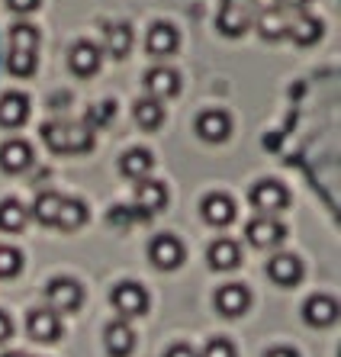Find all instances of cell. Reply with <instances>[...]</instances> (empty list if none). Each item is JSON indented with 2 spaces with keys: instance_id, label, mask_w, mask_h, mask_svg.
<instances>
[{
  "instance_id": "1",
  "label": "cell",
  "mask_w": 341,
  "mask_h": 357,
  "mask_svg": "<svg viewBox=\"0 0 341 357\" xmlns=\"http://www.w3.org/2000/svg\"><path fill=\"white\" fill-rule=\"evenodd\" d=\"M42 142L59 155H81L93 149V129L84 123H45L42 126Z\"/></svg>"
},
{
  "instance_id": "2",
  "label": "cell",
  "mask_w": 341,
  "mask_h": 357,
  "mask_svg": "<svg viewBox=\"0 0 341 357\" xmlns=\"http://www.w3.org/2000/svg\"><path fill=\"white\" fill-rule=\"evenodd\" d=\"M261 10V0H222L219 7V17H216V26L219 33L229 36V39H238L251 29L255 17Z\"/></svg>"
},
{
  "instance_id": "3",
  "label": "cell",
  "mask_w": 341,
  "mask_h": 357,
  "mask_svg": "<svg viewBox=\"0 0 341 357\" xmlns=\"http://www.w3.org/2000/svg\"><path fill=\"white\" fill-rule=\"evenodd\" d=\"M248 199H251V206H255L258 216H277V213L287 209L290 193H287V187L277 183V181H258L248 190Z\"/></svg>"
},
{
  "instance_id": "4",
  "label": "cell",
  "mask_w": 341,
  "mask_h": 357,
  "mask_svg": "<svg viewBox=\"0 0 341 357\" xmlns=\"http://www.w3.org/2000/svg\"><path fill=\"white\" fill-rule=\"evenodd\" d=\"M45 299H49V309H55V312H77L84 303V287L71 277H55L45 287Z\"/></svg>"
},
{
  "instance_id": "5",
  "label": "cell",
  "mask_w": 341,
  "mask_h": 357,
  "mask_svg": "<svg viewBox=\"0 0 341 357\" xmlns=\"http://www.w3.org/2000/svg\"><path fill=\"white\" fill-rule=\"evenodd\" d=\"M183 258H187V248H183V241L177 238V235H155L149 245V261L158 271H174V267L183 264Z\"/></svg>"
},
{
  "instance_id": "6",
  "label": "cell",
  "mask_w": 341,
  "mask_h": 357,
  "mask_svg": "<svg viewBox=\"0 0 341 357\" xmlns=\"http://www.w3.org/2000/svg\"><path fill=\"white\" fill-rule=\"evenodd\" d=\"M109 303H113V309L126 319L145 316V309H149V293H145L142 283L126 280V283H116V290L109 293Z\"/></svg>"
},
{
  "instance_id": "7",
  "label": "cell",
  "mask_w": 341,
  "mask_h": 357,
  "mask_svg": "<svg viewBox=\"0 0 341 357\" xmlns=\"http://www.w3.org/2000/svg\"><path fill=\"white\" fill-rule=\"evenodd\" d=\"M245 238L255 248H274L287 238V229H283V222H277V216H255L245 225Z\"/></svg>"
},
{
  "instance_id": "8",
  "label": "cell",
  "mask_w": 341,
  "mask_h": 357,
  "mask_svg": "<svg viewBox=\"0 0 341 357\" xmlns=\"http://www.w3.org/2000/svg\"><path fill=\"white\" fill-rule=\"evenodd\" d=\"M216 309L225 319H238L251 309V293L241 283H222L216 290Z\"/></svg>"
},
{
  "instance_id": "9",
  "label": "cell",
  "mask_w": 341,
  "mask_h": 357,
  "mask_svg": "<svg viewBox=\"0 0 341 357\" xmlns=\"http://www.w3.org/2000/svg\"><path fill=\"white\" fill-rule=\"evenodd\" d=\"M251 26L261 33V39L277 42V39H283V36H287V26H290V10L280 7V3H274V7H261Z\"/></svg>"
},
{
  "instance_id": "10",
  "label": "cell",
  "mask_w": 341,
  "mask_h": 357,
  "mask_svg": "<svg viewBox=\"0 0 341 357\" xmlns=\"http://www.w3.org/2000/svg\"><path fill=\"white\" fill-rule=\"evenodd\" d=\"M177 45H181V36H177V29L171 23L149 26V33H145V49H149V55H155V59H171V55H177Z\"/></svg>"
},
{
  "instance_id": "11",
  "label": "cell",
  "mask_w": 341,
  "mask_h": 357,
  "mask_svg": "<svg viewBox=\"0 0 341 357\" xmlns=\"http://www.w3.org/2000/svg\"><path fill=\"white\" fill-rule=\"evenodd\" d=\"M26 328H29V335H33L36 341H42V344H52V341L61 338V319L55 309H33L29 319H26Z\"/></svg>"
},
{
  "instance_id": "12",
  "label": "cell",
  "mask_w": 341,
  "mask_h": 357,
  "mask_svg": "<svg viewBox=\"0 0 341 357\" xmlns=\"http://www.w3.org/2000/svg\"><path fill=\"white\" fill-rule=\"evenodd\" d=\"M145 84V91L151 93V100H167V97H177L181 93V75H177L174 68H151L149 75L142 77Z\"/></svg>"
},
{
  "instance_id": "13",
  "label": "cell",
  "mask_w": 341,
  "mask_h": 357,
  "mask_svg": "<svg viewBox=\"0 0 341 357\" xmlns=\"http://www.w3.org/2000/svg\"><path fill=\"white\" fill-rule=\"evenodd\" d=\"M200 213L209 225L222 229V225L235 222V213H238V209H235V199L229 197V193H209V197H203Z\"/></svg>"
},
{
  "instance_id": "14",
  "label": "cell",
  "mask_w": 341,
  "mask_h": 357,
  "mask_svg": "<svg viewBox=\"0 0 341 357\" xmlns=\"http://www.w3.org/2000/svg\"><path fill=\"white\" fill-rule=\"evenodd\" d=\"M229 132H232V119H229V113H222V109H206V113L197 116V135H200L203 142L219 145V142L229 139Z\"/></svg>"
},
{
  "instance_id": "15",
  "label": "cell",
  "mask_w": 341,
  "mask_h": 357,
  "mask_svg": "<svg viewBox=\"0 0 341 357\" xmlns=\"http://www.w3.org/2000/svg\"><path fill=\"white\" fill-rule=\"evenodd\" d=\"M68 68L77 77H93L100 71V49L93 42H75L71 52H68Z\"/></svg>"
},
{
  "instance_id": "16",
  "label": "cell",
  "mask_w": 341,
  "mask_h": 357,
  "mask_svg": "<svg viewBox=\"0 0 341 357\" xmlns=\"http://www.w3.org/2000/svg\"><path fill=\"white\" fill-rule=\"evenodd\" d=\"M33 165V145L23 139H10L0 145V167L7 174H23L26 167Z\"/></svg>"
},
{
  "instance_id": "17",
  "label": "cell",
  "mask_w": 341,
  "mask_h": 357,
  "mask_svg": "<svg viewBox=\"0 0 341 357\" xmlns=\"http://www.w3.org/2000/svg\"><path fill=\"white\" fill-rule=\"evenodd\" d=\"M167 206V187L161 181H139V193H135V209L145 219H151L155 213Z\"/></svg>"
},
{
  "instance_id": "18",
  "label": "cell",
  "mask_w": 341,
  "mask_h": 357,
  "mask_svg": "<svg viewBox=\"0 0 341 357\" xmlns=\"http://www.w3.org/2000/svg\"><path fill=\"white\" fill-rule=\"evenodd\" d=\"M287 39H293V45H300V49H306V45H316V42L322 39V23H319L316 17H309L306 10H300L296 17H290V26H287Z\"/></svg>"
},
{
  "instance_id": "19",
  "label": "cell",
  "mask_w": 341,
  "mask_h": 357,
  "mask_svg": "<svg viewBox=\"0 0 341 357\" xmlns=\"http://www.w3.org/2000/svg\"><path fill=\"white\" fill-rule=\"evenodd\" d=\"M267 277L277 287H296L303 277V261L296 255H274V258L267 261Z\"/></svg>"
},
{
  "instance_id": "20",
  "label": "cell",
  "mask_w": 341,
  "mask_h": 357,
  "mask_svg": "<svg viewBox=\"0 0 341 357\" xmlns=\"http://www.w3.org/2000/svg\"><path fill=\"white\" fill-rule=\"evenodd\" d=\"M29 119V97L10 91L0 97V126L3 129H20Z\"/></svg>"
},
{
  "instance_id": "21",
  "label": "cell",
  "mask_w": 341,
  "mask_h": 357,
  "mask_svg": "<svg viewBox=\"0 0 341 357\" xmlns=\"http://www.w3.org/2000/svg\"><path fill=\"white\" fill-rule=\"evenodd\" d=\"M103 344H107V351L113 357H126V354H132V348H135V332L129 328L126 319H116V322H109L103 328Z\"/></svg>"
},
{
  "instance_id": "22",
  "label": "cell",
  "mask_w": 341,
  "mask_h": 357,
  "mask_svg": "<svg viewBox=\"0 0 341 357\" xmlns=\"http://www.w3.org/2000/svg\"><path fill=\"white\" fill-rule=\"evenodd\" d=\"M303 319H306L309 325H316V328H325V325H332L335 319H338V303H335L332 296H312L303 303Z\"/></svg>"
},
{
  "instance_id": "23",
  "label": "cell",
  "mask_w": 341,
  "mask_h": 357,
  "mask_svg": "<svg viewBox=\"0 0 341 357\" xmlns=\"http://www.w3.org/2000/svg\"><path fill=\"white\" fill-rule=\"evenodd\" d=\"M206 258L213 271H235L241 264V248H238V241H232V238H216L209 245Z\"/></svg>"
},
{
  "instance_id": "24",
  "label": "cell",
  "mask_w": 341,
  "mask_h": 357,
  "mask_svg": "<svg viewBox=\"0 0 341 357\" xmlns=\"http://www.w3.org/2000/svg\"><path fill=\"white\" fill-rule=\"evenodd\" d=\"M87 219H91V213H87V203H84V199H61L55 229H61V232H77V229L87 225Z\"/></svg>"
},
{
  "instance_id": "25",
  "label": "cell",
  "mask_w": 341,
  "mask_h": 357,
  "mask_svg": "<svg viewBox=\"0 0 341 357\" xmlns=\"http://www.w3.org/2000/svg\"><path fill=\"white\" fill-rule=\"evenodd\" d=\"M26 222H29V206H23L20 199H3L0 203V232L20 235L26 232Z\"/></svg>"
},
{
  "instance_id": "26",
  "label": "cell",
  "mask_w": 341,
  "mask_h": 357,
  "mask_svg": "<svg viewBox=\"0 0 341 357\" xmlns=\"http://www.w3.org/2000/svg\"><path fill=\"white\" fill-rule=\"evenodd\" d=\"M151 165H155V158H151L145 149H132L126 151L123 158H119V174L129 177V181H145V177L151 174Z\"/></svg>"
},
{
  "instance_id": "27",
  "label": "cell",
  "mask_w": 341,
  "mask_h": 357,
  "mask_svg": "<svg viewBox=\"0 0 341 357\" xmlns=\"http://www.w3.org/2000/svg\"><path fill=\"white\" fill-rule=\"evenodd\" d=\"M132 42H135V36H132V26L129 23H109L107 26V52L116 61H123L126 55L132 52Z\"/></svg>"
},
{
  "instance_id": "28",
  "label": "cell",
  "mask_w": 341,
  "mask_h": 357,
  "mask_svg": "<svg viewBox=\"0 0 341 357\" xmlns=\"http://www.w3.org/2000/svg\"><path fill=\"white\" fill-rule=\"evenodd\" d=\"M132 116L135 123H139V129H145V132H155V129H161V123H165V107H161L158 100H139L132 109Z\"/></svg>"
},
{
  "instance_id": "29",
  "label": "cell",
  "mask_w": 341,
  "mask_h": 357,
  "mask_svg": "<svg viewBox=\"0 0 341 357\" xmlns=\"http://www.w3.org/2000/svg\"><path fill=\"white\" fill-rule=\"evenodd\" d=\"M61 199H65V197H59L55 190H42L39 197H36V203H33V219L39 225H55Z\"/></svg>"
},
{
  "instance_id": "30",
  "label": "cell",
  "mask_w": 341,
  "mask_h": 357,
  "mask_svg": "<svg viewBox=\"0 0 341 357\" xmlns=\"http://www.w3.org/2000/svg\"><path fill=\"white\" fill-rule=\"evenodd\" d=\"M10 49L13 52H36L39 49V29L29 23H17L10 29Z\"/></svg>"
},
{
  "instance_id": "31",
  "label": "cell",
  "mask_w": 341,
  "mask_h": 357,
  "mask_svg": "<svg viewBox=\"0 0 341 357\" xmlns=\"http://www.w3.org/2000/svg\"><path fill=\"white\" fill-rule=\"evenodd\" d=\"M36 65H39L36 52H13V49H10V55H7V71H10L13 77H33V75H36Z\"/></svg>"
},
{
  "instance_id": "32",
  "label": "cell",
  "mask_w": 341,
  "mask_h": 357,
  "mask_svg": "<svg viewBox=\"0 0 341 357\" xmlns=\"http://www.w3.org/2000/svg\"><path fill=\"white\" fill-rule=\"evenodd\" d=\"M23 271V251L13 245H0V280H13Z\"/></svg>"
},
{
  "instance_id": "33",
  "label": "cell",
  "mask_w": 341,
  "mask_h": 357,
  "mask_svg": "<svg viewBox=\"0 0 341 357\" xmlns=\"http://www.w3.org/2000/svg\"><path fill=\"white\" fill-rule=\"evenodd\" d=\"M142 213L135 206H116V209H109V225H119V229H129L132 222H142Z\"/></svg>"
},
{
  "instance_id": "34",
  "label": "cell",
  "mask_w": 341,
  "mask_h": 357,
  "mask_svg": "<svg viewBox=\"0 0 341 357\" xmlns=\"http://www.w3.org/2000/svg\"><path fill=\"white\" fill-rule=\"evenodd\" d=\"M200 357H238V354H235V344L229 338H213L206 348H203Z\"/></svg>"
},
{
  "instance_id": "35",
  "label": "cell",
  "mask_w": 341,
  "mask_h": 357,
  "mask_svg": "<svg viewBox=\"0 0 341 357\" xmlns=\"http://www.w3.org/2000/svg\"><path fill=\"white\" fill-rule=\"evenodd\" d=\"M113 113H116V107H113V103H103V107H93L91 109V123H100V126H107L109 119H113Z\"/></svg>"
},
{
  "instance_id": "36",
  "label": "cell",
  "mask_w": 341,
  "mask_h": 357,
  "mask_svg": "<svg viewBox=\"0 0 341 357\" xmlns=\"http://www.w3.org/2000/svg\"><path fill=\"white\" fill-rule=\"evenodd\" d=\"M7 7L13 10V13H33V10L39 7V0H7Z\"/></svg>"
},
{
  "instance_id": "37",
  "label": "cell",
  "mask_w": 341,
  "mask_h": 357,
  "mask_svg": "<svg viewBox=\"0 0 341 357\" xmlns=\"http://www.w3.org/2000/svg\"><path fill=\"white\" fill-rule=\"evenodd\" d=\"M165 357H200V354H197V351H193L190 344H171Z\"/></svg>"
},
{
  "instance_id": "38",
  "label": "cell",
  "mask_w": 341,
  "mask_h": 357,
  "mask_svg": "<svg viewBox=\"0 0 341 357\" xmlns=\"http://www.w3.org/2000/svg\"><path fill=\"white\" fill-rule=\"evenodd\" d=\"M10 335H13V322H10L7 312H0V344H3Z\"/></svg>"
},
{
  "instance_id": "39",
  "label": "cell",
  "mask_w": 341,
  "mask_h": 357,
  "mask_svg": "<svg viewBox=\"0 0 341 357\" xmlns=\"http://www.w3.org/2000/svg\"><path fill=\"white\" fill-rule=\"evenodd\" d=\"M264 357H300V354H296L293 348H271Z\"/></svg>"
},
{
  "instance_id": "40",
  "label": "cell",
  "mask_w": 341,
  "mask_h": 357,
  "mask_svg": "<svg viewBox=\"0 0 341 357\" xmlns=\"http://www.w3.org/2000/svg\"><path fill=\"white\" fill-rule=\"evenodd\" d=\"M280 7H287V10H303L309 3V0H277Z\"/></svg>"
},
{
  "instance_id": "41",
  "label": "cell",
  "mask_w": 341,
  "mask_h": 357,
  "mask_svg": "<svg viewBox=\"0 0 341 357\" xmlns=\"http://www.w3.org/2000/svg\"><path fill=\"white\" fill-rule=\"evenodd\" d=\"M7 357H26V354H7Z\"/></svg>"
}]
</instances>
